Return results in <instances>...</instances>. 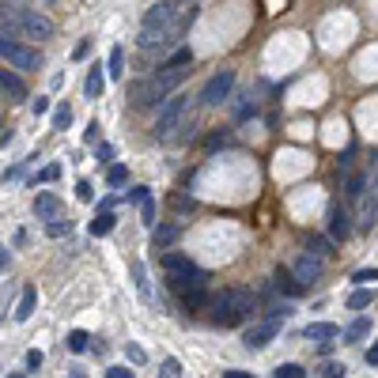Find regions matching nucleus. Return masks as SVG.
<instances>
[{"label":"nucleus","mask_w":378,"mask_h":378,"mask_svg":"<svg viewBox=\"0 0 378 378\" xmlns=\"http://www.w3.org/2000/svg\"><path fill=\"white\" fill-rule=\"evenodd\" d=\"M253 310V295L246 288H223L212 295V322L216 325H239Z\"/></svg>","instance_id":"obj_1"},{"label":"nucleus","mask_w":378,"mask_h":378,"mask_svg":"<svg viewBox=\"0 0 378 378\" xmlns=\"http://www.w3.org/2000/svg\"><path fill=\"white\" fill-rule=\"evenodd\" d=\"M12 30H19V34H27V38H53V19L49 15H42V12H34V8H19V12L8 19L4 15V34H12Z\"/></svg>","instance_id":"obj_2"},{"label":"nucleus","mask_w":378,"mask_h":378,"mask_svg":"<svg viewBox=\"0 0 378 378\" xmlns=\"http://www.w3.org/2000/svg\"><path fill=\"white\" fill-rule=\"evenodd\" d=\"M0 53H4L8 68H15V73H34V68H42V53H38L34 46H23L12 34L0 38Z\"/></svg>","instance_id":"obj_3"},{"label":"nucleus","mask_w":378,"mask_h":378,"mask_svg":"<svg viewBox=\"0 0 378 378\" xmlns=\"http://www.w3.org/2000/svg\"><path fill=\"white\" fill-rule=\"evenodd\" d=\"M182 114H186V95H182V91H175V95H170V99L159 106V118H156V137L167 140L170 132H175V129L182 125Z\"/></svg>","instance_id":"obj_4"},{"label":"nucleus","mask_w":378,"mask_h":378,"mask_svg":"<svg viewBox=\"0 0 378 378\" xmlns=\"http://www.w3.org/2000/svg\"><path fill=\"white\" fill-rule=\"evenodd\" d=\"M231 87H234V73H231V68H223V73H216L208 84H204L201 102H204V106H220V102L231 99Z\"/></svg>","instance_id":"obj_5"},{"label":"nucleus","mask_w":378,"mask_h":378,"mask_svg":"<svg viewBox=\"0 0 378 378\" xmlns=\"http://www.w3.org/2000/svg\"><path fill=\"white\" fill-rule=\"evenodd\" d=\"M277 336H280V322L277 318H261V322H253L250 329L242 333V344H246V348H269Z\"/></svg>","instance_id":"obj_6"},{"label":"nucleus","mask_w":378,"mask_h":378,"mask_svg":"<svg viewBox=\"0 0 378 378\" xmlns=\"http://www.w3.org/2000/svg\"><path fill=\"white\" fill-rule=\"evenodd\" d=\"M322 269H325V258H322V253H314V250H306L303 258H295V265H291V277H295V280H299L303 288H306V284H314V280L322 277Z\"/></svg>","instance_id":"obj_7"},{"label":"nucleus","mask_w":378,"mask_h":378,"mask_svg":"<svg viewBox=\"0 0 378 378\" xmlns=\"http://www.w3.org/2000/svg\"><path fill=\"white\" fill-rule=\"evenodd\" d=\"M175 15H178L175 0H159V4H151L148 12H144V27H140V30H170Z\"/></svg>","instance_id":"obj_8"},{"label":"nucleus","mask_w":378,"mask_h":378,"mask_svg":"<svg viewBox=\"0 0 378 378\" xmlns=\"http://www.w3.org/2000/svg\"><path fill=\"white\" fill-rule=\"evenodd\" d=\"M159 265H163V272H167V277H193V272H201L197 265H193L186 253H175V250H167L159 258Z\"/></svg>","instance_id":"obj_9"},{"label":"nucleus","mask_w":378,"mask_h":378,"mask_svg":"<svg viewBox=\"0 0 378 378\" xmlns=\"http://www.w3.org/2000/svg\"><path fill=\"white\" fill-rule=\"evenodd\" d=\"M34 216L46 220V223H53V220L65 216V204H61V197H53V193H38V197H34Z\"/></svg>","instance_id":"obj_10"},{"label":"nucleus","mask_w":378,"mask_h":378,"mask_svg":"<svg viewBox=\"0 0 378 378\" xmlns=\"http://www.w3.org/2000/svg\"><path fill=\"white\" fill-rule=\"evenodd\" d=\"M0 91H4L12 102L27 99V84H23V76H19L15 68H4V73H0Z\"/></svg>","instance_id":"obj_11"},{"label":"nucleus","mask_w":378,"mask_h":378,"mask_svg":"<svg viewBox=\"0 0 378 378\" xmlns=\"http://www.w3.org/2000/svg\"><path fill=\"white\" fill-rule=\"evenodd\" d=\"M178 234H182L178 223H159V227L151 231V246H156V250H170L178 242Z\"/></svg>","instance_id":"obj_12"},{"label":"nucleus","mask_w":378,"mask_h":378,"mask_svg":"<svg viewBox=\"0 0 378 378\" xmlns=\"http://www.w3.org/2000/svg\"><path fill=\"white\" fill-rule=\"evenodd\" d=\"M303 336L306 341H322V344H329V341H336V336H341V329H336L333 322H310L303 329Z\"/></svg>","instance_id":"obj_13"},{"label":"nucleus","mask_w":378,"mask_h":378,"mask_svg":"<svg viewBox=\"0 0 378 378\" xmlns=\"http://www.w3.org/2000/svg\"><path fill=\"white\" fill-rule=\"evenodd\" d=\"M329 234H333V239H348V234H352V216L344 208L329 212Z\"/></svg>","instance_id":"obj_14"},{"label":"nucleus","mask_w":378,"mask_h":378,"mask_svg":"<svg viewBox=\"0 0 378 378\" xmlns=\"http://www.w3.org/2000/svg\"><path fill=\"white\" fill-rule=\"evenodd\" d=\"M106 76H110V73H102V65L91 68V73H87V84H84V95H87V99H99L102 87H106Z\"/></svg>","instance_id":"obj_15"},{"label":"nucleus","mask_w":378,"mask_h":378,"mask_svg":"<svg viewBox=\"0 0 378 378\" xmlns=\"http://www.w3.org/2000/svg\"><path fill=\"white\" fill-rule=\"evenodd\" d=\"M374 220H378V204H374V197H360V227L363 231H371L374 227Z\"/></svg>","instance_id":"obj_16"},{"label":"nucleus","mask_w":378,"mask_h":378,"mask_svg":"<svg viewBox=\"0 0 378 378\" xmlns=\"http://www.w3.org/2000/svg\"><path fill=\"white\" fill-rule=\"evenodd\" d=\"M34 303H38V291L34 288H23V295H19V306H15V322H27L30 314H34Z\"/></svg>","instance_id":"obj_17"},{"label":"nucleus","mask_w":378,"mask_h":378,"mask_svg":"<svg viewBox=\"0 0 378 378\" xmlns=\"http://www.w3.org/2000/svg\"><path fill=\"white\" fill-rule=\"evenodd\" d=\"M114 212H110V208H102L99 212V216L95 220H91V234H95V239H102V234H110V231H114Z\"/></svg>","instance_id":"obj_18"},{"label":"nucleus","mask_w":378,"mask_h":378,"mask_svg":"<svg viewBox=\"0 0 378 378\" xmlns=\"http://www.w3.org/2000/svg\"><path fill=\"white\" fill-rule=\"evenodd\" d=\"M106 73H110V80H121V76H125V49H121V46L110 49V68H106Z\"/></svg>","instance_id":"obj_19"},{"label":"nucleus","mask_w":378,"mask_h":378,"mask_svg":"<svg viewBox=\"0 0 378 378\" xmlns=\"http://www.w3.org/2000/svg\"><path fill=\"white\" fill-rule=\"evenodd\" d=\"M163 65H167V68H189V65H193V49H189V46L175 49V53H170L167 61H163Z\"/></svg>","instance_id":"obj_20"},{"label":"nucleus","mask_w":378,"mask_h":378,"mask_svg":"<svg viewBox=\"0 0 378 378\" xmlns=\"http://www.w3.org/2000/svg\"><path fill=\"white\" fill-rule=\"evenodd\" d=\"M344 336H348V341H363V336H371V318H355L348 329H344Z\"/></svg>","instance_id":"obj_21"},{"label":"nucleus","mask_w":378,"mask_h":378,"mask_svg":"<svg viewBox=\"0 0 378 378\" xmlns=\"http://www.w3.org/2000/svg\"><path fill=\"white\" fill-rule=\"evenodd\" d=\"M68 125H73V106H68V102H61V106L53 110V129L65 132Z\"/></svg>","instance_id":"obj_22"},{"label":"nucleus","mask_w":378,"mask_h":378,"mask_svg":"<svg viewBox=\"0 0 378 378\" xmlns=\"http://www.w3.org/2000/svg\"><path fill=\"white\" fill-rule=\"evenodd\" d=\"M46 234H49V239H61V234H73V220H65V216H61V220H53V223H46Z\"/></svg>","instance_id":"obj_23"},{"label":"nucleus","mask_w":378,"mask_h":378,"mask_svg":"<svg viewBox=\"0 0 378 378\" xmlns=\"http://www.w3.org/2000/svg\"><path fill=\"white\" fill-rule=\"evenodd\" d=\"M87 344H91V336L84 329H73V333H68V352H87Z\"/></svg>","instance_id":"obj_24"},{"label":"nucleus","mask_w":378,"mask_h":378,"mask_svg":"<svg viewBox=\"0 0 378 378\" xmlns=\"http://www.w3.org/2000/svg\"><path fill=\"white\" fill-rule=\"evenodd\" d=\"M374 291H352L348 295V310H363V306H371Z\"/></svg>","instance_id":"obj_25"},{"label":"nucleus","mask_w":378,"mask_h":378,"mask_svg":"<svg viewBox=\"0 0 378 378\" xmlns=\"http://www.w3.org/2000/svg\"><path fill=\"white\" fill-rule=\"evenodd\" d=\"M363 186H367V178H363V175H352V178H348V189H344V193H348L352 201H360L363 193H367Z\"/></svg>","instance_id":"obj_26"},{"label":"nucleus","mask_w":378,"mask_h":378,"mask_svg":"<svg viewBox=\"0 0 378 378\" xmlns=\"http://www.w3.org/2000/svg\"><path fill=\"white\" fill-rule=\"evenodd\" d=\"M129 182V170L125 167H110L106 170V186H125Z\"/></svg>","instance_id":"obj_27"},{"label":"nucleus","mask_w":378,"mask_h":378,"mask_svg":"<svg viewBox=\"0 0 378 378\" xmlns=\"http://www.w3.org/2000/svg\"><path fill=\"white\" fill-rule=\"evenodd\" d=\"M277 378H306V371L299 363H280L277 367Z\"/></svg>","instance_id":"obj_28"},{"label":"nucleus","mask_w":378,"mask_h":378,"mask_svg":"<svg viewBox=\"0 0 378 378\" xmlns=\"http://www.w3.org/2000/svg\"><path fill=\"white\" fill-rule=\"evenodd\" d=\"M132 280H137V291L148 299V280H144V265L140 261H132Z\"/></svg>","instance_id":"obj_29"},{"label":"nucleus","mask_w":378,"mask_h":378,"mask_svg":"<svg viewBox=\"0 0 378 378\" xmlns=\"http://www.w3.org/2000/svg\"><path fill=\"white\" fill-rule=\"evenodd\" d=\"M159 378H182V363H178V360H163Z\"/></svg>","instance_id":"obj_30"},{"label":"nucleus","mask_w":378,"mask_h":378,"mask_svg":"<svg viewBox=\"0 0 378 378\" xmlns=\"http://www.w3.org/2000/svg\"><path fill=\"white\" fill-rule=\"evenodd\" d=\"M322 378H344V363H325L322 367Z\"/></svg>","instance_id":"obj_31"},{"label":"nucleus","mask_w":378,"mask_h":378,"mask_svg":"<svg viewBox=\"0 0 378 378\" xmlns=\"http://www.w3.org/2000/svg\"><path fill=\"white\" fill-rule=\"evenodd\" d=\"M352 280H355V284H374V280H378V269H360Z\"/></svg>","instance_id":"obj_32"},{"label":"nucleus","mask_w":378,"mask_h":378,"mask_svg":"<svg viewBox=\"0 0 378 378\" xmlns=\"http://www.w3.org/2000/svg\"><path fill=\"white\" fill-rule=\"evenodd\" d=\"M140 216H144V223H156V201H144V204H140Z\"/></svg>","instance_id":"obj_33"},{"label":"nucleus","mask_w":378,"mask_h":378,"mask_svg":"<svg viewBox=\"0 0 378 378\" xmlns=\"http://www.w3.org/2000/svg\"><path fill=\"white\" fill-rule=\"evenodd\" d=\"M125 355H129L132 363H144V360H148V355H144V348H140V344H129V348H125Z\"/></svg>","instance_id":"obj_34"},{"label":"nucleus","mask_w":378,"mask_h":378,"mask_svg":"<svg viewBox=\"0 0 378 378\" xmlns=\"http://www.w3.org/2000/svg\"><path fill=\"white\" fill-rule=\"evenodd\" d=\"M30 110H34V118H42L46 110H49V99H46V95H38L34 102H30Z\"/></svg>","instance_id":"obj_35"},{"label":"nucleus","mask_w":378,"mask_h":378,"mask_svg":"<svg viewBox=\"0 0 378 378\" xmlns=\"http://www.w3.org/2000/svg\"><path fill=\"white\" fill-rule=\"evenodd\" d=\"M61 175V167H57V163H49V167H42V175H38V182H53Z\"/></svg>","instance_id":"obj_36"},{"label":"nucleus","mask_w":378,"mask_h":378,"mask_svg":"<svg viewBox=\"0 0 378 378\" xmlns=\"http://www.w3.org/2000/svg\"><path fill=\"white\" fill-rule=\"evenodd\" d=\"M27 367H30V371H38V367H42V352H38V348L27 352Z\"/></svg>","instance_id":"obj_37"},{"label":"nucleus","mask_w":378,"mask_h":378,"mask_svg":"<svg viewBox=\"0 0 378 378\" xmlns=\"http://www.w3.org/2000/svg\"><path fill=\"white\" fill-rule=\"evenodd\" d=\"M76 197H80V201H91V197H95V189H91V182H80V186H76Z\"/></svg>","instance_id":"obj_38"},{"label":"nucleus","mask_w":378,"mask_h":378,"mask_svg":"<svg viewBox=\"0 0 378 378\" xmlns=\"http://www.w3.org/2000/svg\"><path fill=\"white\" fill-rule=\"evenodd\" d=\"M106 378H137V374H132L129 367H110V371H106Z\"/></svg>","instance_id":"obj_39"},{"label":"nucleus","mask_w":378,"mask_h":378,"mask_svg":"<svg viewBox=\"0 0 378 378\" xmlns=\"http://www.w3.org/2000/svg\"><path fill=\"white\" fill-rule=\"evenodd\" d=\"M129 201H140V204H144V201H148V189H144V186L129 189Z\"/></svg>","instance_id":"obj_40"},{"label":"nucleus","mask_w":378,"mask_h":378,"mask_svg":"<svg viewBox=\"0 0 378 378\" xmlns=\"http://www.w3.org/2000/svg\"><path fill=\"white\" fill-rule=\"evenodd\" d=\"M175 208H193V197H186V193H178V197H175Z\"/></svg>","instance_id":"obj_41"},{"label":"nucleus","mask_w":378,"mask_h":378,"mask_svg":"<svg viewBox=\"0 0 378 378\" xmlns=\"http://www.w3.org/2000/svg\"><path fill=\"white\" fill-rule=\"evenodd\" d=\"M223 140H227V137H223V132H212V137H208V148H220Z\"/></svg>","instance_id":"obj_42"},{"label":"nucleus","mask_w":378,"mask_h":378,"mask_svg":"<svg viewBox=\"0 0 378 378\" xmlns=\"http://www.w3.org/2000/svg\"><path fill=\"white\" fill-rule=\"evenodd\" d=\"M367 363H378V344H371V348H367Z\"/></svg>","instance_id":"obj_43"},{"label":"nucleus","mask_w":378,"mask_h":378,"mask_svg":"<svg viewBox=\"0 0 378 378\" xmlns=\"http://www.w3.org/2000/svg\"><path fill=\"white\" fill-rule=\"evenodd\" d=\"M223 378H250V371H223Z\"/></svg>","instance_id":"obj_44"},{"label":"nucleus","mask_w":378,"mask_h":378,"mask_svg":"<svg viewBox=\"0 0 378 378\" xmlns=\"http://www.w3.org/2000/svg\"><path fill=\"white\" fill-rule=\"evenodd\" d=\"M12 378H23V374H12Z\"/></svg>","instance_id":"obj_45"},{"label":"nucleus","mask_w":378,"mask_h":378,"mask_svg":"<svg viewBox=\"0 0 378 378\" xmlns=\"http://www.w3.org/2000/svg\"><path fill=\"white\" fill-rule=\"evenodd\" d=\"M46 4H53V0H46Z\"/></svg>","instance_id":"obj_46"}]
</instances>
